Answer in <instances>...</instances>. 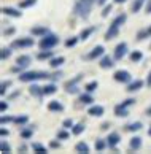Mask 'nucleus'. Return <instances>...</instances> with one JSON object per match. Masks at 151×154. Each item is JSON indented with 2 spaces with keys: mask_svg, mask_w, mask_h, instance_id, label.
<instances>
[{
  "mask_svg": "<svg viewBox=\"0 0 151 154\" xmlns=\"http://www.w3.org/2000/svg\"><path fill=\"white\" fill-rule=\"evenodd\" d=\"M56 137L59 140H68V137H70V134H68V129H65V127H62V129H59L56 132Z\"/></svg>",
  "mask_w": 151,
  "mask_h": 154,
  "instance_id": "obj_35",
  "label": "nucleus"
},
{
  "mask_svg": "<svg viewBox=\"0 0 151 154\" xmlns=\"http://www.w3.org/2000/svg\"><path fill=\"white\" fill-rule=\"evenodd\" d=\"M75 151L80 152V154H88L91 151V148H89L88 143H84V141H78L77 146H75Z\"/></svg>",
  "mask_w": 151,
  "mask_h": 154,
  "instance_id": "obj_26",
  "label": "nucleus"
},
{
  "mask_svg": "<svg viewBox=\"0 0 151 154\" xmlns=\"http://www.w3.org/2000/svg\"><path fill=\"white\" fill-rule=\"evenodd\" d=\"M10 122H14V116H7V115H2V118H0V124L5 125V124H10Z\"/></svg>",
  "mask_w": 151,
  "mask_h": 154,
  "instance_id": "obj_43",
  "label": "nucleus"
},
{
  "mask_svg": "<svg viewBox=\"0 0 151 154\" xmlns=\"http://www.w3.org/2000/svg\"><path fill=\"white\" fill-rule=\"evenodd\" d=\"M126 21H127V14L126 13H121V14H118L112 21V24H110V26H115V27H119V29H121V26H124Z\"/></svg>",
  "mask_w": 151,
  "mask_h": 154,
  "instance_id": "obj_23",
  "label": "nucleus"
},
{
  "mask_svg": "<svg viewBox=\"0 0 151 154\" xmlns=\"http://www.w3.org/2000/svg\"><path fill=\"white\" fill-rule=\"evenodd\" d=\"M112 10H113V5L112 3H107V5H103V10H102V18H107V16L112 13Z\"/></svg>",
  "mask_w": 151,
  "mask_h": 154,
  "instance_id": "obj_44",
  "label": "nucleus"
},
{
  "mask_svg": "<svg viewBox=\"0 0 151 154\" xmlns=\"http://www.w3.org/2000/svg\"><path fill=\"white\" fill-rule=\"evenodd\" d=\"M83 79V73H80V75H77L75 78L68 79V81L64 83V89H65L67 94H80V88H78V83Z\"/></svg>",
  "mask_w": 151,
  "mask_h": 154,
  "instance_id": "obj_4",
  "label": "nucleus"
},
{
  "mask_svg": "<svg viewBox=\"0 0 151 154\" xmlns=\"http://www.w3.org/2000/svg\"><path fill=\"white\" fill-rule=\"evenodd\" d=\"M127 43L126 42H121V43H118L116 45V48H115V51H113V57H115V60H121L124 57V56L127 54Z\"/></svg>",
  "mask_w": 151,
  "mask_h": 154,
  "instance_id": "obj_8",
  "label": "nucleus"
},
{
  "mask_svg": "<svg viewBox=\"0 0 151 154\" xmlns=\"http://www.w3.org/2000/svg\"><path fill=\"white\" fill-rule=\"evenodd\" d=\"M84 130H86V124H84V122H77V124L72 127V134H73V135H81Z\"/></svg>",
  "mask_w": 151,
  "mask_h": 154,
  "instance_id": "obj_29",
  "label": "nucleus"
},
{
  "mask_svg": "<svg viewBox=\"0 0 151 154\" xmlns=\"http://www.w3.org/2000/svg\"><path fill=\"white\" fill-rule=\"evenodd\" d=\"M135 102H137L135 99H132V97H129V99H126V100L123 102V105H124V106H127V108H129L131 105H135Z\"/></svg>",
  "mask_w": 151,
  "mask_h": 154,
  "instance_id": "obj_49",
  "label": "nucleus"
},
{
  "mask_svg": "<svg viewBox=\"0 0 151 154\" xmlns=\"http://www.w3.org/2000/svg\"><path fill=\"white\" fill-rule=\"evenodd\" d=\"M145 11H146V14L151 13V0H146V7H145Z\"/></svg>",
  "mask_w": 151,
  "mask_h": 154,
  "instance_id": "obj_53",
  "label": "nucleus"
},
{
  "mask_svg": "<svg viewBox=\"0 0 151 154\" xmlns=\"http://www.w3.org/2000/svg\"><path fill=\"white\" fill-rule=\"evenodd\" d=\"M8 135H10V130L8 129H5V127L0 129V137H2V138H7Z\"/></svg>",
  "mask_w": 151,
  "mask_h": 154,
  "instance_id": "obj_51",
  "label": "nucleus"
},
{
  "mask_svg": "<svg viewBox=\"0 0 151 154\" xmlns=\"http://www.w3.org/2000/svg\"><path fill=\"white\" fill-rule=\"evenodd\" d=\"M149 35H148V30H138V33H137V40H138V42H143V40L145 38H148Z\"/></svg>",
  "mask_w": 151,
  "mask_h": 154,
  "instance_id": "obj_45",
  "label": "nucleus"
},
{
  "mask_svg": "<svg viewBox=\"0 0 151 154\" xmlns=\"http://www.w3.org/2000/svg\"><path fill=\"white\" fill-rule=\"evenodd\" d=\"M11 49H13V48H7V46H5V48H2V49H0V59H2V60H7V59H10V56H11Z\"/></svg>",
  "mask_w": 151,
  "mask_h": 154,
  "instance_id": "obj_38",
  "label": "nucleus"
},
{
  "mask_svg": "<svg viewBox=\"0 0 151 154\" xmlns=\"http://www.w3.org/2000/svg\"><path fill=\"white\" fill-rule=\"evenodd\" d=\"M35 42L32 37H21V38H14L11 42V48L13 49H24V48H32Z\"/></svg>",
  "mask_w": 151,
  "mask_h": 154,
  "instance_id": "obj_5",
  "label": "nucleus"
},
{
  "mask_svg": "<svg viewBox=\"0 0 151 154\" xmlns=\"http://www.w3.org/2000/svg\"><path fill=\"white\" fill-rule=\"evenodd\" d=\"M146 30H148V35H149V37H151V26H149V27H148V29H146Z\"/></svg>",
  "mask_w": 151,
  "mask_h": 154,
  "instance_id": "obj_61",
  "label": "nucleus"
},
{
  "mask_svg": "<svg viewBox=\"0 0 151 154\" xmlns=\"http://www.w3.org/2000/svg\"><path fill=\"white\" fill-rule=\"evenodd\" d=\"M32 149H33V152H37V154H46L48 152L46 146L40 145V143H32Z\"/></svg>",
  "mask_w": 151,
  "mask_h": 154,
  "instance_id": "obj_37",
  "label": "nucleus"
},
{
  "mask_svg": "<svg viewBox=\"0 0 151 154\" xmlns=\"http://www.w3.org/2000/svg\"><path fill=\"white\" fill-rule=\"evenodd\" d=\"M64 62H65V57H64V56H56V57L49 59V65H51V68H59Z\"/></svg>",
  "mask_w": 151,
  "mask_h": 154,
  "instance_id": "obj_27",
  "label": "nucleus"
},
{
  "mask_svg": "<svg viewBox=\"0 0 151 154\" xmlns=\"http://www.w3.org/2000/svg\"><path fill=\"white\" fill-rule=\"evenodd\" d=\"M0 152L2 154H10L11 152V146L8 145L7 140H2V143H0Z\"/></svg>",
  "mask_w": 151,
  "mask_h": 154,
  "instance_id": "obj_39",
  "label": "nucleus"
},
{
  "mask_svg": "<svg viewBox=\"0 0 151 154\" xmlns=\"http://www.w3.org/2000/svg\"><path fill=\"white\" fill-rule=\"evenodd\" d=\"M124 2H127V0H115L116 5H121V3H124Z\"/></svg>",
  "mask_w": 151,
  "mask_h": 154,
  "instance_id": "obj_59",
  "label": "nucleus"
},
{
  "mask_svg": "<svg viewBox=\"0 0 151 154\" xmlns=\"http://www.w3.org/2000/svg\"><path fill=\"white\" fill-rule=\"evenodd\" d=\"M18 95H19V91H18V92H13V94H11L10 99H14V97H18Z\"/></svg>",
  "mask_w": 151,
  "mask_h": 154,
  "instance_id": "obj_58",
  "label": "nucleus"
},
{
  "mask_svg": "<svg viewBox=\"0 0 151 154\" xmlns=\"http://www.w3.org/2000/svg\"><path fill=\"white\" fill-rule=\"evenodd\" d=\"M145 2H146V0H134V3H132V7H131V11H132V13H138V11L142 10Z\"/></svg>",
  "mask_w": 151,
  "mask_h": 154,
  "instance_id": "obj_33",
  "label": "nucleus"
},
{
  "mask_svg": "<svg viewBox=\"0 0 151 154\" xmlns=\"http://www.w3.org/2000/svg\"><path fill=\"white\" fill-rule=\"evenodd\" d=\"M119 35V27H115V26H110L107 32H105V37H103V40L105 42H110V40H113Z\"/></svg>",
  "mask_w": 151,
  "mask_h": 154,
  "instance_id": "obj_15",
  "label": "nucleus"
},
{
  "mask_svg": "<svg viewBox=\"0 0 151 154\" xmlns=\"http://www.w3.org/2000/svg\"><path fill=\"white\" fill-rule=\"evenodd\" d=\"M97 88H99V83H97V81H89V83L84 86V91H86V92H91V94H92Z\"/></svg>",
  "mask_w": 151,
  "mask_h": 154,
  "instance_id": "obj_41",
  "label": "nucleus"
},
{
  "mask_svg": "<svg viewBox=\"0 0 151 154\" xmlns=\"http://www.w3.org/2000/svg\"><path fill=\"white\" fill-rule=\"evenodd\" d=\"M103 113H105V108H103L102 105H89V108H88V115L89 116H94V118H100Z\"/></svg>",
  "mask_w": 151,
  "mask_h": 154,
  "instance_id": "obj_10",
  "label": "nucleus"
},
{
  "mask_svg": "<svg viewBox=\"0 0 151 154\" xmlns=\"http://www.w3.org/2000/svg\"><path fill=\"white\" fill-rule=\"evenodd\" d=\"M73 125H75V122H73V119H72V118L64 119V122H62V127H65V129H72Z\"/></svg>",
  "mask_w": 151,
  "mask_h": 154,
  "instance_id": "obj_46",
  "label": "nucleus"
},
{
  "mask_svg": "<svg viewBox=\"0 0 151 154\" xmlns=\"http://www.w3.org/2000/svg\"><path fill=\"white\" fill-rule=\"evenodd\" d=\"M49 148H51V149H59V148H61L59 138H57V140H51V141H49Z\"/></svg>",
  "mask_w": 151,
  "mask_h": 154,
  "instance_id": "obj_47",
  "label": "nucleus"
},
{
  "mask_svg": "<svg viewBox=\"0 0 151 154\" xmlns=\"http://www.w3.org/2000/svg\"><path fill=\"white\" fill-rule=\"evenodd\" d=\"M14 33H16L14 27H8V29L3 30V37H11V35H14Z\"/></svg>",
  "mask_w": 151,
  "mask_h": 154,
  "instance_id": "obj_48",
  "label": "nucleus"
},
{
  "mask_svg": "<svg viewBox=\"0 0 151 154\" xmlns=\"http://www.w3.org/2000/svg\"><path fill=\"white\" fill-rule=\"evenodd\" d=\"M29 94L33 95V97H37V99H42V97L45 95V94H43V88H40L38 84H35V83H33L30 88H29Z\"/></svg>",
  "mask_w": 151,
  "mask_h": 154,
  "instance_id": "obj_21",
  "label": "nucleus"
},
{
  "mask_svg": "<svg viewBox=\"0 0 151 154\" xmlns=\"http://www.w3.org/2000/svg\"><path fill=\"white\" fill-rule=\"evenodd\" d=\"M148 135H149V137H151V127H149V129H148Z\"/></svg>",
  "mask_w": 151,
  "mask_h": 154,
  "instance_id": "obj_62",
  "label": "nucleus"
},
{
  "mask_svg": "<svg viewBox=\"0 0 151 154\" xmlns=\"http://www.w3.org/2000/svg\"><path fill=\"white\" fill-rule=\"evenodd\" d=\"M18 151H19V152H27V146H26L24 143L19 145V146H18Z\"/></svg>",
  "mask_w": 151,
  "mask_h": 154,
  "instance_id": "obj_54",
  "label": "nucleus"
},
{
  "mask_svg": "<svg viewBox=\"0 0 151 154\" xmlns=\"http://www.w3.org/2000/svg\"><path fill=\"white\" fill-rule=\"evenodd\" d=\"M57 43H59V37H57L56 33L49 32V33H46L45 37H42L38 46H40V49H53Z\"/></svg>",
  "mask_w": 151,
  "mask_h": 154,
  "instance_id": "obj_3",
  "label": "nucleus"
},
{
  "mask_svg": "<svg viewBox=\"0 0 151 154\" xmlns=\"http://www.w3.org/2000/svg\"><path fill=\"white\" fill-rule=\"evenodd\" d=\"M113 79L116 83H124V84H127V83H131L132 81V75L127 70H116L115 73H113Z\"/></svg>",
  "mask_w": 151,
  "mask_h": 154,
  "instance_id": "obj_7",
  "label": "nucleus"
},
{
  "mask_svg": "<svg viewBox=\"0 0 151 154\" xmlns=\"http://www.w3.org/2000/svg\"><path fill=\"white\" fill-rule=\"evenodd\" d=\"M94 3H96L94 0H77L75 7H73V13L77 16H80L81 19H88Z\"/></svg>",
  "mask_w": 151,
  "mask_h": 154,
  "instance_id": "obj_1",
  "label": "nucleus"
},
{
  "mask_svg": "<svg viewBox=\"0 0 151 154\" xmlns=\"http://www.w3.org/2000/svg\"><path fill=\"white\" fill-rule=\"evenodd\" d=\"M142 127H143V124H142L140 121H135V122L127 124V125H126V130H127V132H138Z\"/></svg>",
  "mask_w": 151,
  "mask_h": 154,
  "instance_id": "obj_28",
  "label": "nucleus"
},
{
  "mask_svg": "<svg viewBox=\"0 0 151 154\" xmlns=\"http://www.w3.org/2000/svg\"><path fill=\"white\" fill-rule=\"evenodd\" d=\"M80 42V37H70L65 40V48H73L77 46V43Z\"/></svg>",
  "mask_w": 151,
  "mask_h": 154,
  "instance_id": "obj_40",
  "label": "nucleus"
},
{
  "mask_svg": "<svg viewBox=\"0 0 151 154\" xmlns=\"http://www.w3.org/2000/svg\"><path fill=\"white\" fill-rule=\"evenodd\" d=\"M146 84H148V86H151V70H149L148 76H146Z\"/></svg>",
  "mask_w": 151,
  "mask_h": 154,
  "instance_id": "obj_56",
  "label": "nucleus"
},
{
  "mask_svg": "<svg viewBox=\"0 0 151 154\" xmlns=\"http://www.w3.org/2000/svg\"><path fill=\"white\" fill-rule=\"evenodd\" d=\"M35 3H37V0H19L18 7H19L21 10H26V8H30V7H33Z\"/></svg>",
  "mask_w": 151,
  "mask_h": 154,
  "instance_id": "obj_34",
  "label": "nucleus"
},
{
  "mask_svg": "<svg viewBox=\"0 0 151 154\" xmlns=\"http://www.w3.org/2000/svg\"><path fill=\"white\" fill-rule=\"evenodd\" d=\"M61 76H62V73H61V72H56V73H51V78H49V79L56 81V79H59Z\"/></svg>",
  "mask_w": 151,
  "mask_h": 154,
  "instance_id": "obj_52",
  "label": "nucleus"
},
{
  "mask_svg": "<svg viewBox=\"0 0 151 154\" xmlns=\"http://www.w3.org/2000/svg\"><path fill=\"white\" fill-rule=\"evenodd\" d=\"M121 141V135L118 132H112L108 137H107V145L110 149H113V148H116V145H118Z\"/></svg>",
  "mask_w": 151,
  "mask_h": 154,
  "instance_id": "obj_12",
  "label": "nucleus"
},
{
  "mask_svg": "<svg viewBox=\"0 0 151 154\" xmlns=\"http://www.w3.org/2000/svg\"><path fill=\"white\" fill-rule=\"evenodd\" d=\"M107 146H108V145H107V141H105V140H102V138H97V140H96L94 148H96V151H97V152H102Z\"/></svg>",
  "mask_w": 151,
  "mask_h": 154,
  "instance_id": "obj_36",
  "label": "nucleus"
},
{
  "mask_svg": "<svg viewBox=\"0 0 151 154\" xmlns=\"http://www.w3.org/2000/svg\"><path fill=\"white\" fill-rule=\"evenodd\" d=\"M56 91H57V86H56L54 83L43 86V94H45V95H53V94H56Z\"/></svg>",
  "mask_w": 151,
  "mask_h": 154,
  "instance_id": "obj_31",
  "label": "nucleus"
},
{
  "mask_svg": "<svg viewBox=\"0 0 151 154\" xmlns=\"http://www.w3.org/2000/svg\"><path fill=\"white\" fill-rule=\"evenodd\" d=\"M115 65V57H110V56L103 54L100 59H99V67L103 68V70H107V68H112Z\"/></svg>",
  "mask_w": 151,
  "mask_h": 154,
  "instance_id": "obj_9",
  "label": "nucleus"
},
{
  "mask_svg": "<svg viewBox=\"0 0 151 154\" xmlns=\"http://www.w3.org/2000/svg\"><path fill=\"white\" fill-rule=\"evenodd\" d=\"M7 110H8V102L2 100V102H0V111H2V113H5Z\"/></svg>",
  "mask_w": 151,
  "mask_h": 154,
  "instance_id": "obj_50",
  "label": "nucleus"
},
{
  "mask_svg": "<svg viewBox=\"0 0 151 154\" xmlns=\"http://www.w3.org/2000/svg\"><path fill=\"white\" fill-rule=\"evenodd\" d=\"M78 102L81 105H92V103H94V97L91 95V92H86V91H84L83 94L78 95Z\"/></svg>",
  "mask_w": 151,
  "mask_h": 154,
  "instance_id": "obj_16",
  "label": "nucleus"
},
{
  "mask_svg": "<svg viewBox=\"0 0 151 154\" xmlns=\"http://www.w3.org/2000/svg\"><path fill=\"white\" fill-rule=\"evenodd\" d=\"M96 29H97L96 26H91V27H84V29L81 30V33H80V40H83V42H84V40H88V38H89V37L92 35V33L96 32Z\"/></svg>",
  "mask_w": 151,
  "mask_h": 154,
  "instance_id": "obj_24",
  "label": "nucleus"
},
{
  "mask_svg": "<svg viewBox=\"0 0 151 154\" xmlns=\"http://www.w3.org/2000/svg\"><path fill=\"white\" fill-rule=\"evenodd\" d=\"M49 78H51V73L42 72V70H29V72L19 73V81L22 83H32V81H38V79H49Z\"/></svg>",
  "mask_w": 151,
  "mask_h": 154,
  "instance_id": "obj_2",
  "label": "nucleus"
},
{
  "mask_svg": "<svg viewBox=\"0 0 151 154\" xmlns=\"http://www.w3.org/2000/svg\"><path fill=\"white\" fill-rule=\"evenodd\" d=\"M30 33L33 37H45L46 33H49V29H48V27L37 26V27H32V29H30Z\"/></svg>",
  "mask_w": 151,
  "mask_h": 154,
  "instance_id": "obj_20",
  "label": "nucleus"
},
{
  "mask_svg": "<svg viewBox=\"0 0 151 154\" xmlns=\"http://www.w3.org/2000/svg\"><path fill=\"white\" fill-rule=\"evenodd\" d=\"M2 13L5 16H10V18H21V16H22L21 8H13V7H3Z\"/></svg>",
  "mask_w": 151,
  "mask_h": 154,
  "instance_id": "obj_11",
  "label": "nucleus"
},
{
  "mask_svg": "<svg viewBox=\"0 0 151 154\" xmlns=\"http://www.w3.org/2000/svg\"><path fill=\"white\" fill-rule=\"evenodd\" d=\"M107 2H108V0H97L99 5H107Z\"/></svg>",
  "mask_w": 151,
  "mask_h": 154,
  "instance_id": "obj_57",
  "label": "nucleus"
},
{
  "mask_svg": "<svg viewBox=\"0 0 151 154\" xmlns=\"http://www.w3.org/2000/svg\"><path fill=\"white\" fill-rule=\"evenodd\" d=\"M145 113H146V116H151V106L146 108V111H145Z\"/></svg>",
  "mask_w": 151,
  "mask_h": 154,
  "instance_id": "obj_60",
  "label": "nucleus"
},
{
  "mask_svg": "<svg viewBox=\"0 0 151 154\" xmlns=\"http://www.w3.org/2000/svg\"><path fill=\"white\" fill-rule=\"evenodd\" d=\"M143 81L142 79H132L131 83H127V88H126V91L127 92H137V91H140L142 88H143Z\"/></svg>",
  "mask_w": 151,
  "mask_h": 154,
  "instance_id": "obj_13",
  "label": "nucleus"
},
{
  "mask_svg": "<svg viewBox=\"0 0 151 154\" xmlns=\"http://www.w3.org/2000/svg\"><path fill=\"white\" fill-rule=\"evenodd\" d=\"M21 138L22 140H29V138H32V135H33V125H29V127H24V129H21Z\"/></svg>",
  "mask_w": 151,
  "mask_h": 154,
  "instance_id": "obj_25",
  "label": "nucleus"
},
{
  "mask_svg": "<svg viewBox=\"0 0 151 154\" xmlns=\"http://www.w3.org/2000/svg\"><path fill=\"white\" fill-rule=\"evenodd\" d=\"M48 110L51 113H61V111H64V105L59 100H51L48 103Z\"/></svg>",
  "mask_w": 151,
  "mask_h": 154,
  "instance_id": "obj_18",
  "label": "nucleus"
},
{
  "mask_svg": "<svg viewBox=\"0 0 151 154\" xmlns=\"http://www.w3.org/2000/svg\"><path fill=\"white\" fill-rule=\"evenodd\" d=\"M30 62H32V57L27 56V54H21V56L16 57V65H19L22 68H27L29 65H30Z\"/></svg>",
  "mask_w": 151,
  "mask_h": 154,
  "instance_id": "obj_14",
  "label": "nucleus"
},
{
  "mask_svg": "<svg viewBox=\"0 0 151 154\" xmlns=\"http://www.w3.org/2000/svg\"><path fill=\"white\" fill-rule=\"evenodd\" d=\"M27 121H29L27 115H19L14 118V124H18V125H24V124H27Z\"/></svg>",
  "mask_w": 151,
  "mask_h": 154,
  "instance_id": "obj_42",
  "label": "nucleus"
},
{
  "mask_svg": "<svg viewBox=\"0 0 151 154\" xmlns=\"http://www.w3.org/2000/svg\"><path fill=\"white\" fill-rule=\"evenodd\" d=\"M53 57H54V53L51 49H42L37 54V59L38 60H49V59H53Z\"/></svg>",
  "mask_w": 151,
  "mask_h": 154,
  "instance_id": "obj_22",
  "label": "nucleus"
},
{
  "mask_svg": "<svg viewBox=\"0 0 151 154\" xmlns=\"http://www.w3.org/2000/svg\"><path fill=\"white\" fill-rule=\"evenodd\" d=\"M129 59H131L132 62H140V60L143 59V53H142V51H138V49H135V51H131Z\"/></svg>",
  "mask_w": 151,
  "mask_h": 154,
  "instance_id": "obj_30",
  "label": "nucleus"
},
{
  "mask_svg": "<svg viewBox=\"0 0 151 154\" xmlns=\"http://www.w3.org/2000/svg\"><path fill=\"white\" fill-rule=\"evenodd\" d=\"M11 84H13V81H11V79H5V81H2V84H0V95H5V94H7V91L11 88Z\"/></svg>",
  "mask_w": 151,
  "mask_h": 154,
  "instance_id": "obj_32",
  "label": "nucleus"
},
{
  "mask_svg": "<svg viewBox=\"0 0 151 154\" xmlns=\"http://www.w3.org/2000/svg\"><path fill=\"white\" fill-rule=\"evenodd\" d=\"M142 148V138L137 135H134L129 141V151H138Z\"/></svg>",
  "mask_w": 151,
  "mask_h": 154,
  "instance_id": "obj_17",
  "label": "nucleus"
},
{
  "mask_svg": "<svg viewBox=\"0 0 151 154\" xmlns=\"http://www.w3.org/2000/svg\"><path fill=\"white\" fill-rule=\"evenodd\" d=\"M108 127H110V122H102V124H100V129H102V130H107Z\"/></svg>",
  "mask_w": 151,
  "mask_h": 154,
  "instance_id": "obj_55",
  "label": "nucleus"
},
{
  "mask_svg": "<svg viewBox=\"0 0 151 154\" xmlns=\"http://www.w3.org/2000/svg\"><path fill=\"white\" fill-rule=\"evenodd\" d=\"M115 116H118V118H127V116H129V110H127V106H124L123 103L116 105L115 106Z\"/></svg>",
  "mask_w": 151,
  "mask_h": 154,
  "instance_id": "obj_19",
  "label": "nucleus"
},
{
  "mask_svg": "<svg viewBox=\"0 0 151 154\" xmlns=\"http://www.w3.org/2000/svg\"><path fill=\"white\" fill-rule=\"evenodd\" d=\"M103 54H105V48H103L102 45H97V46L92 48L86 56H83V59H86V60H96V59H100Z\"/></svg>",
  "mask_w": 151,
  "mask_h": 154,
  "instance_id": "obj_6",
  "label": "nucleus"
}]
</instances>
